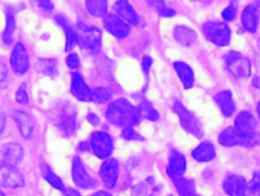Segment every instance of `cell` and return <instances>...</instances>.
Instances as JSON below:
<instances>
[{"label":"cell","mask_w":260,"mask_h":196,"mask_svg":"<svg viewBox=\"0 0 260 196\" xmlns=\"http://www.w3.org/2000/svg\"><path fill=\"white\" fill-rule=\"evenodd\" d=\"M107 119L114 125L120 127H132L139 122L140 113L136 107L125 99L112 102L106 112Z\"/></svg>","instance_id":"1"},{"label":"cell","mask_w":260,"mask_h":196,"mask_svg":"<svg viewBox=\"0 0 260 196\" xmlns=\"http://www.w3.org/2000/svg\"><path fill=\"white\" fill-rule=\"evenodd\" d=\"M53 121L61 133L69 137L76 128V112L75 109L68 103L59 104L53 112Z\"/></svg>","instance_id":"2"},{"label":"cell","mask_w":260,"mask_h":196,"mask_svg":"<svg viewBox=\"0 0 260 196\" xmlns=\"http://www.w3.org/2000/svg\"><path fill=\"white\" fill-rule=\"evenodd\" d=\"M218 142L223 146H255L259 142L258 134L246 135L239 132L235 127H229L224 129L218 136Z\"/></svg>","instance_id":"3"},{"label":"cell","mask_w":260,"mask_h":196,"mask_svg":"<svg viewBox=\"0 0 260 196\" xmlns=\"http://www.w3.org/2000/svg\"><path fill=\"white\" fill-rule=\"evenodd\" d=\"M202 31L209 42L218 47H224L231 41V29L223 22L207 21L204 23Z\"/></svg>","instance_id":"4"},{"label":"cell","mask_w":260,"mask_h":196,"mask_svg":"<svg viewBox=\"0 0 260 196\" xmlns=\"http://www.w3.org/2000/svg\"><path fill=\"white\" fill-rule=\"evenodd\" d=\"M228 71L238 78H247L251 74V64L248 58L238 52L231 51L224 55Z\"/></svg>","instance_id":"5"},{"label":"cell","mask_w":260,"mask_h":196,"mask_svg":"<svg viewBox=\"0 0 260 196\" xmlns=\"http://www.w3.org/2000/svg\"><path fill=\"white\" fill-rule=\"evenodd\" d=\"M174 111L179 116V121L182 128L187 131L188 133L200 138L203 134L201 124L199 120L192 114L189 110H187L180 102H175L174 104Z\"/></svg>","instance_id":"6"},{"label":"cell","mask_w":260,"mask_h":196,"mask_svg":"<svg viewBox=\"0 0 260 196\" xmlns=\"http://www.w3.org/2000/svg\"><path fill=\"white\" fill-rule=\"evenodd\" d=\"M89 144L92 151L100 158H107L113 151V141L109 134L105 132H94L90 136Z\"/></svg>","instance_id":"7"},{"label":"cell","mask_w":260,"mask_h":196,"mask_svg":"<svg viewBox=\"0 0 260 196\" xmlns=\"http://www.w3.org/2000/svg\"><path fill=\"white\" fill-rule=\"evenodd\" d=\"M0 185L7 188H19L24 185L22 175L14 166L0 162Z\"/></svg>","instance_id":"8"},{"label":"cell","mask_w":260,"mask_h":196,"mask_svg":"<svg viewBox=\"0 0 260 196\" xmlns=\"http://www.w3.org/2000/svg\"><path fill=\"white\" fill-rule=\"evenodd\" d=\"M72 179L75 185L82 189H91L96 186V181L86 173L78 156H74L72 160Z\"/></svg>","instance_id":"9"},{"label":"cell","mask_w":260,"mask_h":196,"mask_svg":"<svg viewBox=\"0 0 260 196\" xmlns=\"http://www.w3.org/2000/svg\"><path fill=\"white\" fill-rule=\"evenodd\" d=\"M79 45L90 53H98L101 49V32L93 27H81V34L78 35Z\"/></svg>","instance_id":"10"},{"label":"cell","mask_w":260,"mask_h":196,"mask_svg":"<svg viewBox=\"0 0 260 196\" xmlns=\"http://www.w3.org/2000/svg\"><path fill=\"white\" fill-rule=\"evenodd\" d=\"M104 25L106 29L116 38L123 39L130 31L129 24L116 14L109 13L104 17Z\"/></svg>","instance_id":"11"},{"label":"cell","mask_w":260,"mask_h":196,"mask_svg":"<svg viewBox=\"0 0 260 196\" xmlns=\"http://www.w3.org/2000/svg\"><path fill=\"white\" fill-rule=\"evenodd\" d=\"M10 64L12 70L17 75L24 74L28 69V56L24 46L20 43L16 44L10 56Z\"/></svg>","instance_id":"12"},{"label":"cell","mask_w":260,"mask_h":196,"mask_svg":"<svg viewBox=\"0 0 260 196\" xmlns=\"http://www.w3.org/2000/svg\"><path fill=\"white\" fill-rule=\"evenodd\" d=\"M222 187L229 196H247V183L242 176L235 174L226 175L223 180Z\"/></svg>","instance_id":"13"},{"label":"cell","mask_w":260,"mask_h":196,"mask_svg":"<svg viewBox=\"0 0 260 196\" xmlns=\"http://www.w3.org/2000/svg\"><path fill=\"white\" fill-rule=\"evenodd\" d=\"M100 176L104 185L112 189L115 187L119 176V164L116 159H107L100 169Z\"/></svg>","instance_id":"14"},{"label":"cell","mask_w":260,"mask_h":196,"mask_svg":"<svg viewBox=\"0 0 260 196\" xmlns=\"http://www.w3.org/2000/svg\"><path fill=\"white\" fill-rule=\"evenodd\" d=\"M71 93L81 102L91 101V90L84 82L82 76L77 72L71 73V83H70Z\"/></svg>","instance_id":"15"},{"label":"cell","mask_w":260,"mask_h":196,"mask_svg":"<svg viewBox=\"0 0 260 196\" xmlns=\"http://www.w3.org/2000/svg\"><path fill=\"white\" fill-rule=\"evenodd\" d=\"M257 122L254 116L249 111L241 112L235 120V128L246 135H252L256 133Z\"/></svg>","instance_id":"16"},{"label":"cell","mask_w":260,"mask_h":196,"mask_svg":"<svg viewBox=\"0 0 260 196\" xmlns=\"http://www.w3.org/2000/svg\"><path fill=\"white\" fill-rule=\"evenodd\" d=\"M114 10L117 12L118 16L126 22L131 24H136L138 22L137 13L127 0H118L114 4Z\"/></svg>","instance_id":"17"},{"label":"cell","mask_w":260,"mask_h":196,"mask_svg":"<svg viewBox=\"0 0 260 196\" xmlns=\"http://www.w3.org/2000/svg\"><path fill=\"white\" fill-rule=\"evenodd\" d=\"M172 179L180 196H199L195 190V184L192 180L186 179L183 176H176L168 174Z\"/></svg>","instance_id":"18"},{"label":"cell","mask_w":260,"mask_h":196,"mask_svg":"<svg viewBox=\"0 0 260 196\" xmlns=\"http://www.w3.org/2000/svg\"><path fill=\"white\" fill-rule=\"evenodd\" d=\"M23 157L22 147L15 142H10L4 145L3 147V159L4 162L14 166L19 164Z\"/></svg>","instance_id":"19"},{"label":"cell","mask_w":260,"mask_h":196,"mask_svg":"<svg viewBox=\"0 0 260 196\" xmlns=\"http://www.w3.org/2000/svg\"><path fill=\"white\" fill-rule=\"evenodd\" d=\"M12 117L18 127V130L20 132V134L24 137V138H29L31 136L32 133V122L29 118V116L24 113L23 111L20 110H16L13 112Z\"/></svg>","instance_id":"20"},{"label":"cell","mask_w":260,"mask_h":196,"mask_svg":"<svg viewBox=\"0 0 260 196\" xmlns=\"http://www.w3.org/2000/svg\"><path fill=\"white\" fill-rule=\"evenodd\" d=\"M174 38L178 44L183 47H189L195 43L197 36L196 32L185 25H177L174 28Z\"/></svg>","instance_id":"21"},{"label":"cell","mask_w":260,"mask_h":196,"mask_svg":"<svg viewBox=\"0 0 260 196\" xmlns=\"http://www.w3.org/2000/svg\"><path fill=\"white\" fill-rule=\"evenodd\" d=\"M214 101L219 107L221 113L225 117H231L235 112V104L233 101L232 93L229 90H223L215 94Z\"/></svg>","instance_id":"22"},{"label":"cell","mask_w":260,"mask_h":196,"mask_svg":"<svg viewBox=\"0 0 260 196\" xmlns=\"http://www.w3.org/2000/svg\"><path fill=\"white\" fill-rule=\"evenodd\" d=\"M241 21L244 28L249 32H255L258 25V12L253 5H248L242 12Z\"/></svg>","instance_id":"23"},{"label":"cell","mask_w":260,"mask_h":196,"mask_svg":"<svg viewBox=\"0 0 260 196\" xmlns=\"http://www.w3.org/2000/svg\"><path fill=\"white\" fill-rule=\"evenodd\" d=\"M168 174L183 176L186 172V159L184 155L178 151H174L170 156L169 167L167 170Z\"/></svg>","instance_id":"24"},{"label":"cell","mask_w":260,"mask_h":196,"mask_svg":"<svg viewBox=\"0 0 260 196\" xmlns=\"http://www.w3.org/2000/svg\"><path fill=\"white\" fill-rule=\"evenodd\" d=\"M192 156L198 161H209L215 156V149L212 143L204 141L200 143L193 151Z\"/></svg>","instance_id":"25"},{"label":"cell","mask_w":260,"mask_h":196,"mask_svg":"<svg viewBox=\"0 0 260 196\" xmlns=\"http://www.w3.org/2000/svg\"><path fill=\"white\" fill-rule=\"evenodd\" d=\"M174 67H175V70H176L177 74L179 75L184 87L186 89L191 88L194 83V74H193V71L190 68V66L184 62H175Z\"/></svg>","instance_id":"26"},{"label":"cell","mask_w":260,"mask_h":196,"mask_svg":"<svg viewBox=\"0 0 260 196\" xmlns=\"http://www.w3.org/2000/svg\"><path fill=\"white\" fill-rule=\"evenodd\" d=\"M56 21L63 27V29L65 31V35H66L65 51L68 52L71 49H73L78 42L77 32L72 28V26L67 22V20L63 16H61V15L56 16Z\"/></svg>","instance_id":"27"},{"label":"cell","mask_w":260,"mask_h":196,"mask_svg":"<svg viewBox=\"0 0 260 196\" xmlns=\"http://www.w3.org/2000/svg\"><path fill=\"white\" fill-rule=\"evenodd\" d=\"M36 69L39 73L47 76H55L57 74V61L55 59L41 58L36 62Z\"/></svg>","instance_id":"28"},{"label":"cell","mask_w":260,"mask_h":196,"mask_svg":"<svg viewBox=\"0 0 260 196\" xmlns=\"http://www.w3.org/2000/svg\"><path fill=\"white\" fill-rule=\"evenodd\" d=\"M87 11L93 16H103L107 11V0H85Z\"/></svg>","instance_id":"29"},{"label":"cell","mask_w":260,"mask_h":196,"mask_svg":"<svg viewBox=\"0 0 260 196\" xmlns=\"http://www.w3.org/2000/svg\"><path fill=\"white\" fill-rule=\"evenodd\" d=\"M41 172H42V175L43 177L56 189L58 190H61V191H64V185H63V182L61 181V179L54 173L51 171V169L46 166V165H43L41 167Z\"/></svg>","instance_id":"30"},{"label":"cell","mask_w":260,"mask_h":196,"mask_svg":"<svg viewBox=\"0 0 260 196\" xmlns=\"http://www.w3.org/2000/svg\"><path fill=\"white\" fill-rule=\"evenodd\" d=\"M137 109H138L139 113L141 115H143V117H145L146 119H148L150 121H156L159 117L157 111L146 100H142L139 104V108H137Z\"/></svg>","instance_id":"31"},{"label":"cell","mask_w":260,"mask_h":196,"mask_svg":"<svg viewBox=\"0 0 260 196\" xmlns=\"http://www.w3.org/2000/svg\"><path fill=\"white\" fill-rule=\"evenodd\" d=\"M112 91L108 87H96L91 90V101L98 104H104L111 100Z\"/></svg>","instance_id":"32"},{"label":"cell","mask_w":260,"mask_h":196,"mask_svg":"<svg viewBox=\"0 0 260 196\" xmlns=\"http://www.w3.org/2000/svg\"><path fill=\"white\" fill-rule=\"evenodd\" d=\"M15 29V22L14 18L11 14L7 15V22H6V27L3 32V42L6 45H9L12 42V36Z\"/></svg>","instance_id":"33"},{"label":"cell","mask_w":260,"mask_h":196,"mask_svg":"<svg viewBox=\"0 0 260 196\" xmlns=\"http://www.w3.org/2000/svg\"><path fill=\"white\" fill-rule=\"evenodd\" d=\"M259 188H260V180L259 175L256 173L249 185H247L246 195L248 196H258L259 195Z\"/></svg>","instance_id":"34"},{"label":"cell","mask_w":260,"mask_h":196,"mask_svg":"<svg viewBox=\"0 0 260 196\" xmlns=\"http://www.w3.org/2000/svg\"><path fill=\"white\" fill-rule=\"evenodd\" d=\"M122 137L127 140H143V138L137 132H135L132 127L124 128L122 131Z\"/></svg>","instance_id":"35"},{"label":"cell","mask_w":260,"mask_h":196,"mask_svg":"<svg viewBox=\"0 0 260 196\" xmlns=\"http://www.w3.org/2000/svg\"><path fill=\"white\" fill-rule=\"evenodd\" d=\"M236 14H237V8L235 5L231 4L223 9L221 15L225 21H232L236 17Z\"/></svg>","instance_id":"36"},{"label":"cell","mask_w":260,"mask_h":196,"mask_svg":"<svg viewBox=\"0 0 260 196\" xmlns=\"http://www.w3.org/2000/svg\"><path fill=\"white\" fill-rule=\"evenodd\" d=\"M66 63L68 65V67L72 70H75L77 68H79L80 66V60H79V57L77 56V54L75 53H72V54H69L67 57H66Z\"/></svg>","instance_id":"37"},{"label":"cell","mask_w":260,"mask_h":196,"mask_svg":"<svg viewBox=\"0 0 260 196\" xmlns=\"http://www.w3.org/2000/svg\"><path fill=\"white\" fill-rule=\"evenodd\" d=\"M15 99L20 104H27L28 103V95L26 93V90L23 86L19 87L15 93Z\"/></svg>","instance_id":"38"},{"label":"cell","mask_w":260,"mask_h":196,"mask_svg":"<svg viewBox=\"0 0 260 196\" xmlns=\"http://www.w3.org/2000/svg\"><path fill=\"white\" fill-rule=\"evenodd\" d=\"M148 4L154 9L156 10L159 14L165 10V8L167 7L165 4L164 0H147Z\"/></svg>","instance_id":"39"},{"label":"cell","mask_w":260,"mask_h":196,"mask_svg":"<svg viewBox=\"0 0 260 196\" xmlns=\"http://www.w3.org/2000/svg\"><path fill=\"white\" fill-rule=\"evenodd\" d=\"M7 75H8V71L5 64L0 62V87L5 86L7 81Z\"/></svg>","instance_id":"40"},{"label":"cell","mask_w":260,"mask_h":196,"mask_svg":"<svg viewBox=\"0 0 260 196\" xmlns=\"http://www.w3.org/2000/svg\"><path fill=\"white\" fill-rule=\"evenodd\" d=\"M39 7H41L42 9L44 10H47V11H50L53 9V4L51 2V0H36Z\"/></svg>","instance_id":"41"},{"label":"cell","mask_w":260,"mask_h":196,"mask_svg":"<svg viewBox=\"0 0 260 196\" xmlns=\"http://www.w3.org/2000/svg\"><path fill=\"white\" fill-rule=\"evenodd\" d=\"M151 63H152L151 58H149L147 56H145L143 58V60H142V69H143L144 74H146V75L148 74V71H149V68L151 66Z\"/></svg>","instance_id":"42"},{"label":"cell","mask_w":260,"mask_h":196,"mask_svg":"<svg viewBox=\"0 0 260 196\" xmlns=\"http://www.w3.org/2000/svg\"><path fill=\"white\" fill-rule=\"evenodd\" d=\"M133 196H150V195L147 194V191H146L145 187H143L142 185H139L134 189Z\"/></svg>","instance_id":"43"},{"label":"cell","mask_w":260,"mask_h":196,"mask_svg":"<svg viewBox=\"0 0 260 196\" xmlns=\"http://www.w3.org/2000/svg\"><path fill=\"white\" fill-rule=\"evenodd\" d=\"M87 120H88V122L89 123H91L92 125H98L99 124V118L94 115V114H92V113H89L88 115H87Z\"/></svg>","instance_id":"44"},{"label":"cell","mask_w":260,"mask_h":196,"mask_svg":"<svg viewBox=\"0 0 260 196\" xmlns=\"http://www.w3.org/2000/svg\"><path fill=\"white\" fill-rule=\"evenodd\" d=\"M63 192H64L63 196H80V194L73 189H67V190H64Z\"/></svg>","instance_id":"45"},{"label":"cell","mask_w":260,"mask_h":196,"mask_svg":"<svg viewBox=\"0 0 260 196\" xmlns=\"http://www.w3.org/2000/svg\"><path fill=\"white\" fill-rule=\"evenodd\" d=\"M4 127H5V117L3 114L0 113V134L3 131Z\"/></svg>","instance_id":"46"},{"label":"cell","mask_w":260,"mask_h":196,"mask_svg":"<svg viewBox=\"0 0 260 196\" xmlns=\"http://www.w3.org/2000/svg\"><path fill=\"white\" fill-rule=\"evenodd\" d=\"M252 85L255 87V88H258L259 87V77L256 75L254 76V78L252 79Z\"/></svg>","instance_id":"47"},{"label":"cell","mask_w":260,"mask_h":196,"mask_svg":"<svg viewBox=\"0 0 260 196\" xmlns=\"http://www.w3.org/2000/svg\"><path fill=\"white\" fill-rule=\"evenodd\" d=\"M91 196H112L110 193H107V192H104V191H99L94 194H92Z\"/></svg>","instance_id":"48"},{"label":"cell","mask_w":260,"mask_h":196,"mask_svg":"<svg viewBox=\"0 0 260 196\" xmlns=\"http://www.w3.org/2000/svg\"><path fill=\"white\" fill-rule=\"evenodd\" d=\"M0 196H4V193L2 191H0Z\"/></svg>","instance_id":"49"}]
</instances>
